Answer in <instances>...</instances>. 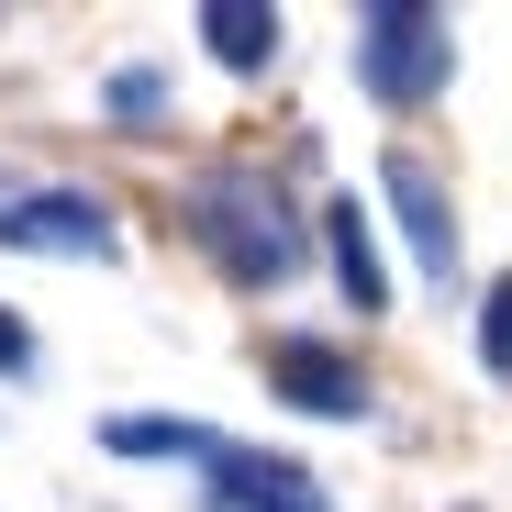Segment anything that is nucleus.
<instances>
[{
  "label": "nucleus",
  "mask_w": 512,
  "mask_h": 512,
  "mask_svg": "<svg viewBox=\"0 0 512 512\" xmlns=\"http://www.w3.org/2000/svg\"><path fill=\"white\" fill-rule=\"evenodd\" d=\"M457 67V23L423 12V0H368L357 12V90L379 112H423Z\"/></svg>",
  "instance_id": "f03ea898"
},
{
  "label": "nucleus",
  "mask_w": 512,
  "mask_h": 512,
  "mask_svg": "<svg viewBox=\"0 0 512 512\" xmlns=\"http://www.w3.org/2000/svg\"><path fill=\"white\" fill-rule=\"evenodd\" d=\"M101 446H112V457H190V468L223 457L212 423H167V412H112V423H101Z\"/></svg>",
  "instance_id": "1a4fd4ad"
},
{
  "label": "nucleus",
  "mask_w": 512,
  "mask_h": 512,
  "mask_svg": "<svg viewBox=\"0 0 512 512\" xmlns=\"http://www.w3.org/2000/svg\"><path fill=\"white\" fill-rule=\"evenodd\" d=\"M234 78H256V67H268L279 56V12H268V0H201V23H190Z\"/></svg>",
  "instance_id": "6e6552de"
},
{
  "label": "nucleus",
  "mask_w": 512,
  "mask_h": 512,
  "mask_svg": "<svg viewBox=\"0 0 512 512\" xmlns=\"http://www.w3.org/2000/svg\"><path fill=\"white\" fill-rule=\"evenodd\" d=\"M301 512H323V501H301Z\"/></svg>",
  "instance_id": "ddd939ff"
},
{
  "label": "nucleus",
  "mask_w": 512,
  "mask_h": 512,
  "mask_svg": "<svg viewBox=\"0 0 512 512\" xmlns=\"http://www.w3.org/2000/svg\"><path fill=\"white\" fill-rule=\"evenodd\" d=\"M379 190H390V212H401V234H412V256H423V279H457V201H446V179L423 156H390L379 167Z\"/></svg>",
  "instance_id": "423d86ee"
},
{
  "label": "nucleus",
  "mask_w": 512,
  "mask_h": 512,
  "mask_svg": "<svg viewBox=\"0 0 512 512\" xmlns=\"http://www.w3.org/2000/svg\"><path fill=\"white\" fill-rule=\"evenodd\" d=\"M0 245H23V256H123V234H112V212L90 201V190H12L0 201Z\"/></svg>",
  "instance_id": "7ed1b4c3"
},
{
  "label": "nucleus",
  "mask_w": 512,
  "mask_h": 512,
  "mask_svg": "<svg viewBox=\"0 0 512 512\" xmlns=\"http://www.w3.org/2000/svg\"><path fill=\"white\" fill-rule=\"evenodd\" d=\"M179 234L212 256V268H223L234 290H290V279L312 268V234L290 223L279 179H256V167H212V179H190Z\"/></svg>",
  "instance_id": "f257e3e1"
},
{
  "label": "nucleus",
  "mask_w": 512,
  "mask_h": 512,
  "mask_svg": "<svg viewBox=\"0 0 512 512\" xmlns=\"http://www.w3.org/2000/svg\"><path fill=\"white\" fill-rule=\"evenodd\" d=\"M201 501H212V512H301V501H323V490H312L301 457H268V446H234V435H223V457L201 468Z\"/></svg>",
  "instance_id": "39448f33"
},
{
  "label": "nucleus",
  "mask_w": 512,
  "mask_h": 512,
  "mask_svg": "<svg viewBox=\"0 0 512 512\" xmlns=\"http://www.w3.org/2000/svg\"><path fill=\"white\" fill-rule=\"evenodd\" d=\"M112 112H123V123H156V112H167V78H156V67H112Z\"/></svg>",
  "instance_id": "9b49d317"
},
{
  "label": "nucleus",
  "mask_w": 512,
  "mask_h": 512,
  "mask_svg": "<svg viewBox=\"0 0 512 512\" xmlns=\"http://www.w3.org/2000/svg\"><path fill=\"white\" fill-rule=\"evenodd\" d=\"M479 368L512 390V279H490V290H479Z\"/></svg>",
  "instance_id": "9d476101"
},
{
  "label": "nucleus",
  "mask_w": 512,
  "mask_h": 512,
  "mask_svg": "<svg viewBox=\"0 0 512 512\" xmlns=\"http://www.w3.org/2000/svg\"><path fill=\"white\" fill-rule=\"evenodd\" d=\"M323 245H334V290H346V312H390V268H379V234L357 201L323 212Z\"/></svg>",
  "instance_id": "0eeeda50"
},
{
  "label": "nucleus",
  "mask_w": 512,
  "mask_h": 512,
  "mask_svg": "<svg viewBox=\"0 0 512 512\" xmlns=\"http://www.w3.org/2000/svg\"><path fill=\"white\" fill-rule=\"evenodd\" d=\"M268 390L279 401H301V412H323V423H357L368 412V368L346 357V346H323V334H268Z\"/></svg>",
  "instance_id": "20e7f679"
},
{
  "label": "nucleus",
  "mask_w": 512,
  "mask_h": 512,
  "mask_svg": "<svg viewBox=\"0 0 512 512\" xmlns=\"http://www.w3.org/2000/svg\"><path fill=\"white\" fill-rule=\"evenodd\" d=\"M23 368H34V334H23L12 312H0V379H23Z\"/></svg>",
  "instance_id": "f8f14e48"
}]
</instances>
